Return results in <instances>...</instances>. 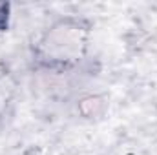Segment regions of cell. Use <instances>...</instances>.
Masks as SVG:
<instances>
[{
  "label": "cell",
  "instance_id": "1",
  "mask_svg": "<svg viewBox=\"0 0 157 155\" xmlns=\"http://www.w3.org/2000/svg\"><path fill=\"white\" fill-rule=\"evenodd\" d=\"M88 28L80 20H62L55 24L40 42L42 60L51 64H68L77 60L86 46Z\"/></svg>",
  "mask_w": 157,
  "mask_h": 155
}]
</instances>
